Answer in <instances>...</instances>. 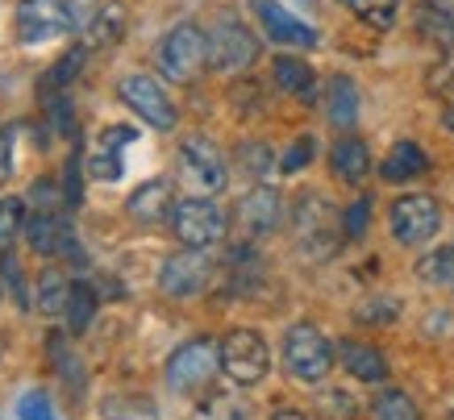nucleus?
<instances>
[{
	"instance_id": "42",
	"label": "nucleus",
	"mask_w": 454,
	"mask_h": 420,
	"mask_svg": "<svg viewBox=\"0 0 454 420\" xmlns=\"http://www.w3.org/2000/svg\"><path fill=\"white\" fill-rule=\"evenodd\" d=\"M0 275H9V287H13V296H17V304H21V308H26L29 299H26V287H21V275H17V262L9 254L0 258Z\"/></svg>"
},
{
	"instance_id": "38",
	"label": "nucleus",
	"mask_w": 454,
	"mask_h": 420,
	"mask_svg": "<svg viewBox=\"0 0 454 420\" xmlns=\"http://www.w3.org/2000/svg\"><path fill=\"white\" fill-rule=\"evenodd\" d=\"M29 200H34L38 213H59V208L67 204V191H59L55 179H38V183L29 188Z\"/></svg>"
},
{
	"instance_id": "7",
	"label": "nucleus",
	"mask_w": 454,
	"mask_h": 420,
	"mask_svg": "<svg viewBox=\"0 0 454 420\" xmlns=\"http://www.w3.org/2000/svg\"><path fill=\"white\" fill-rule=\"evenodd\" d=\"M221 370V341L196 338L184 341L171 358H167V383L176 392H200L213 383V375Z\"/></svg>"
},
{
	"instance_id": "23",
	"label": "nucleus",
	"mask_w": 454,
	"mask_h": 420,
	"mask_svg": "<svg viewBox=\"0 0 454 420\" xmlns=\"http://www.w3.org/2000/svg\"><path fill=\"white\" fill-rule=\"evenodd\" d=\"M125 142H134V129H125V125H117V129H105V137H100V150L92 154V175L97 179H121V154L117 150L125 146Z\"/></svg>"
},
{
	"instance_id": "46",
	"label": "nucleus",
	"mask_w": 454,
	"mask_h": 420,
	"mask_svg": "<svg viewBox=\"0 0 454 420\" xmlns=\"http://www.w3.org/2000/svg\"><path fill=\"white\" fill-rule=\"evenodd\" d=\"M450 420H454V416H450Z\"/></svg>"
},
{
	"instance_id": "2",
	"label": "nucleus",
	"mask_w": 454,
	"mask_h": 420,
	"mask_svg": "<svg viewBox=\"0 0 454 420\" xmlns=\"http://www.w3.org/2000/svg\"><path fill=\"white\" fill-rule=\"evenodd\" d=\"M167 225H171V233H176L179 242L196 245V250H208V245L225 242V233H230V217L213 204V196H188V200H176Z\"/></svg>"
},
{
	"instance_id": "32",
	"label": "nucleus",
	"mask_w": 454,
	"mask_h": 420,
	"mask_svg": "<svg viewBox=\"0 0 454 420\" xmlns=\"http://www.w3.org/2000/svg\"><path fill=\"white\" fill-rule=\"evenodd\" d=\"M358 21H367L372 29H392L396 26V13H400V0H350L346 4Z\"/></svg>"
},
{
	"instance_id": "15",
	"label": "nucleus",
	"mask_w": 454,
	"mask_h": 420,
	"mask_svg": "<svg viewBox=\"0 0 454 420\" xmlns=\"http://www.w3.org/2000/svg\"><path fill=\"white\" fill-rule=\"evenodd\" d=\"M26 237L38 254H51V258L75 254V262L83 267V254H80V245H75V229H71L59 213H34V217L26 221Z\"/></svg>"
},
{
	"instance_id": "26",
	"label": "nucleus",
	"mask_w": 454,
	"mask_h": 420,
	"mask_svg": "<svg viewBox=\"0 0 454 420\" xmlns=\"http://www.w3.org/2000/svg\"><path fill=\"white\" fill-rule=\"evenodd\" d=\"M97 308H100V296L92 292L88 284H71V296H67V333H88L92 329V321H97Z\"/></svg>"
},
{
	"instance_id": "40",
	"label": "nucleus",
	"mask_w": 454,
	"mask_h": 420,
	"mask_svg": "<svg viewBox=\"0 0 454 420\" xmlns=\"http://www.w3.org/2000/svg\"><path fill=\"white\" fill-rule=\"evenodd\" d=\"M26 221H21V200L17 196H4L0 200V245H9L13 242V233L21 229Z\"/></svg>"
},
{
	"instance_id": "43",
	"label": "nucleus",
	"mask_w": 454,
	"mask_h": 420,
	"mask_svg": "<svg viewBox=\"0 0 454 420\" xmlns=\"http://www.w3.org/2000/svg\"><path fill=\"white\" fill-rule=\"evenodd\" d=\"M271 420H309V416H304V412H296V408H279Z\"/></svg>"
},
{
	"instance_id": "14",
	"label": "nucleus",
	"mask_w": 454,
	"mask_h": 420,
	"mask_svg": "<svg viewBox=\"0 0 454 420\" xmlns=\"http://www.w3.org/2000/svg\"><path fill=\"white\" fill-rule=\"evenodd\" d=\"M238 229L247 233L250 242H259V237H267V233H276L279 217H284V200H279L276 188H267V183H259L254 191H247L242 200H238Z\"/></svg>"
},
{
	"instance_id": "31",
	"label": "nucleus",
	"mask_w": 454,
	"mask_h": 420,
	"mask_svg": "<svg viewBox=\"0 0 454 420\" xmlns=\"http://www.w3.org/2000/svg\"><path fill=\"white\" fill-rule=\"evenodd\" d=\"M67 296H71V284L63 279V275L42 271V279H38V312H46V316L67 312Z\"/></svg>"
},
{
	"instance_id": "44",
	"label": "nucleus",
	"mask_w": 454,
	"mask_h": 420,
	"mask_svg": "<svg viewBox=\"0 0 454 420\" xmlns=\"http://www.w3.org/2000/svg\"><path fill=\"white\" fill-rule=\"evenodd\" d=\"M442 125H446V129H450V134H454V100H450V105H446V113H442Z\"/></svg>"
},
{
	"instance_id": "24",
	"label": "nucleus",
	"mask_w": 454,
	"mask_h": 420,
	"mask_svg": "<svg viewBox=\"0 0 454 420\" xmlns=\"http://www.w3.org/2000/svg\"><path fill=\"white\" fill-rule=\"evenodd\" d=\"M100 420H159V408L146 395L113 392L100 400Z\"/></svg>"
},
{
	"instance_id": "39",
	"label": "nucleus",
	"mask_w": 454,
	"mask_h": 420,
	"mask_svg": "<svg viewBox=\"0 0 454 420\" xmlns=\"http://www.w3.org/2000/svg\"><path fill=\"white\" fill-rule=\"evenodd\" d=\"M367 221H372V200L363 196V200H355L350 208L342 213V233L350 237V242H358L363 233H367Z\"/></svg>"
},
{
	"instance_id": "3",
	"label": "nucleus",
	"mask_w": 454,
	"mask_h": 420,
	"mask_svg": "<svg viewBox=\"0 0 454 420\" xmlns=\"http://www.w3.org/2000/svg\"><path fill=\"white\" fill-rule=\"evenodd\" d=\"M221 370L225 379L238 383V387H254V383L267 379L271 370V350L267 341L254 333V329H234L221 338Z\"/></svg>"
},
{
	"instance_id": "30",
	"label": "nucleus",
	"mask_w": 454,
	"mask_h": 420,
	"mask_svg": "<svg viewBox=\"0 0 454 420\" xmlns=\"http://www.w3.org/2000/svg\"><path fill=\"white\" fill-rule=\"evenodd\" d=\"M238 167H242L250 179H267L279 167V159L267 142H242V146H238Z\"/></svg>"
},
{
	"instance_id": "5",
	"label": "nucleus",
	"mask_w": 454,
	"mask_h": 420,
	"mask_svg": "<svg viewBox=\"0 0 454 420\" xmlns=\"http://www.w3.org/2000/svg\"><path fill=\"white\" fill-rule=\"evenodd\" d=\"M333 358H338V354H333L330 341L321 338V329L304 325V321L288 329V338H284V366H288L292 379L321 383L325 375H330Z\"/></svg>"
},
{
	"instance_id": "18",
	"label": "nucleus",
	"mask_w": 454,
	"mask_h": 420,
	"mask_svg": "<svg viewBox=\"0 0 454 420\" xmlns=\"http://www.w3.org/2000/svg\"><path fill=\"white\" fill-rule=\"evenodd\" d=\"M171 183L167 179H151V183H142L129 200H125V213L129 217H138L142 225H159V221L171 217Z\"/></svg>"
},
{
	"instance_id": "36",
	"label": "nucleus",
	"mask_w": 454,
	"mask_h": 420,
	"mask_svg": "<svg viewBox=\"0 0 454 420\" xmlns=\"http://www.w3.org/2000/svg\"><path fill=\"white\" fill-rule=\"evenodd\" d=\"M17 420H59L51 395L46 392H26L21 400H17Z\"/></svg>"
},
{
	"instance_id": "9",
	"label": "nucleus",
	"mask_w": 454,
	"mask_h": 420,
	"mask_svg": "<svg viewBox=\"0 0 454 420\" xmlns=\"http://www.w3.org/2000/svg\"><path fill=\"white\" fill-rule=\"evenodd\" d=\"M17 38L26 46H46V42L63 38L75 29V17H71L67 0H21L13 13Z\"/></svg>"
},
{
	"instance_id": "11",
	"label": "nucleus",
	"mask_w": 454,
	"mask_h": 420,
	"mask_svg": "<svg viewBox=\"0 0 454 420\" xmlns=\"http://www.w3.org/2000/svg\"><path fill=\"white\" fill-rule=\"evenodd\" d=\"M117 92H121V100L129 105V109L138 113L142 121L151 125V129H176V105H171V96H167V88L154 75H125L121 83H117Z\"/></svg>"
},
{
	"instance_id": "4",
	"label": "nucleus",
	"mask_w": 454,
	"mask_h": 420,
	"mask_svg": "<svg viewBox=\"0 0 454 420\" xmlns=\"http://www.w3.org/2000/svg\"><path fill=\"white\" fill-rule=\"evenodd\" d=\"M296 245H301L309 258H330L333 250H338V242H342L346 233L338 229V213H333L330 204L321 200V196H301L296 200Z\"/></svg>"
},
{
	"instance_id": "8",
	"label": "nucleus",
	"mask_w": 454,
	"mask_h": 420,
	"mask_svg": "<svg viewBox=\"0 0 454 420\" xmlns=\"http://www.w3.org/2000/svg\"><path fill=\"white\" fill-rule=\"evenodd\" d=\"M205 34H208V67L213 71L234 75V71H247L250 63L259 58V38H254L242 21H234V17L213 21Z\"/></svg>"
},
{
	"instance_id": "16",
	"label": "nucleus",
	"mask_w": 454,
	"mask_h": 420,
	"mask_svg": "<svg viewBox=\"0 0 454 420\" xmlns=\"http://www.w3.org/2000/svg\"><path fill=\"white\" fill-rule=\"evenodd\" d=\"M254 17L262 21L267 38L279 46H317V29L304 26L296 13H288L279 0H254Z\"/></svg>"
},
{
	"instance_id": "34",
	"label": "nucleus",
	"mask_w": 454,
	"mask_h": 420,
	"mask_svg": "<svg viewBox=\"0 0 454 420\" xmlns=\"http://www.w3.org/2000/svg\"><path fill=\"white\" fill-rule=\"evenodd\" d=\"M51 358H55L59 375H63V383L71 387V395H83V383H88V375H83V366L75 362V354H67L63 338H51Z\"/></svg>"
},
{
	"instance_id": "37",
	"label": "nucleus",
	"mask_w": 454,
	"mask_h": 420,
	"mask_svg": "<svg viewBox=\"0 0 454 420\" xmlns=\"http://www.w3.org/2000/svg\"><path fill=\"white\" fill-rule=\"evenodd\" d=\"M313 154H317V137H296L288 146V154L279 159V171H288V175H296V171H304V167L313 163Z\"/></svg>"
},
{
	"instance_id": "20",
	"label": "nucleus",
	"mask_w": 454,
	"mask_h": 420,
	"mask_svg": "<svg viewBox=\"0 0 454 420\" xmlns=\"http://www.w3.org/2000/svg\"><path fill=\"white\" fill-rule=\"evenodd\" d=\"M429 171V154L417 142H396V146L387 150V159L380 163V175L387 183H409V179L426 175Z\"/></svg>"
},
{
	"instance_id": "29",
	"label": "nucleus",
	"mask_w": 454,
	"mask_h": 420,
	"mask_svg": "<svg viewBox=\"0 0 454 420\" xmlns=\"http://www.w3.org/2000/svg\"><path fill=\"white\" fill-rule=\"evenodd\" d=\"M417 29H421V38H429L434 46H442V51L454 46V21L442 13V9H434V4H421V9H417Z\"/></svg>"
},
{
	"instance_id": "27",
	"label": "nucleus",
	"mask_w": 454,
	"mask_h": 420,
	"mask_svg": "<svg viewBox=\"0 0 454 420\" xmlns=\"http://www.w3.org/2000/svg\"><path fill=\"white\" fill-rule=\"evenodd\" d=\"M196 420H250V404L238 392H213L196 408Z\"/></svg>"
},
{
	"instance_id": "1",
	"label": "nucleus",
	"mask_w": 454,
	"mask_h": 420,
	"mask_svg": "<svg viewBox=\"0 0 454 420\" xmlns=\"http://www.w3.org/2000/svg\"><path fill=\"white\" fill-rule=\"evenodd\" d=\"M154 63L163 71V80L171 83H192L200 80V71L208 67V34L192 21H184L159 42L154 51Z\"/></svg>"
},
{
	"instance_id": "22",
	"label": "nucleus",
	"mask_w": 454,
	"mask_h": 420,
	"mask_svg": "<svg viewBox=\"0 0 454 420\" xmlns=\"http://www.w3.org/2000/svg\"><path fill=\"white\" fill-rule=\"evenodd\" d=\"M325 113H330L333 129H350L358 121V88L350 75H333L330 92H325Z\"/></svg>"
},
{
	"instance_id": "6",
	"label": "nucleus",
	"mask_w": 454,
	"mask_h": 420,
	"mask_svg": "<svg viewBox=\"0 0 454 420\" xmlns=\"http://www.w3.org/2000/svg\"><path fill=\"white\" fill-rule=\"evenodd\" d=\"M179 179L196 196H217L230 183V171H225L221 150L208 137H184V146H179Z\"/></svg>"
},
{
	"instance_id": "19",
	"label": "nucleus",
	"mask_w": 454,
	"mask_h": 420,
	"mask_svg": "<svg viewBox=\"0 0 454 420\" xmlns=\"http://www.w3.org/2000/svg\"><path fill=\"white\" fill-rule=\"evenodd\" d=\"M271 75H276L279 92L296 96L301 105H313V100H317V75H313V67H309L304 58L279 55L276 63H271Z\"/></svg>"
},
{
	"instance_id": "17",
	"label": "nucleus",
	"mask_w": 454,
	"mask_h": 420,
	"mask_svg": "<svg viewBox=\"0 0 454 420\" xmlns=\"http://www.w3.org/2000/svg\"><path fill=\"white\" fill-rule=\"evenodd\" d=\"M333 354H338V362H342L355 379H363V383L387 379V358L375 350V346H367V341H338Z\"/></svg>"
},
{
	"instance_id": "41",
	"label": "nucleus",
	"mask_w": 454,
	"mask_h": 420,
	"mask_svg": "<svg viewBox=\"0 0 454 420\" xmlns=\"http://www.w3.org/2000/svg\"><path fill=\"white\" fill-rule=\"evenodd\" d=\"M13 175V134L0 129V183H9Z\"/></svg>"
},
{
	"instance_id": "10",
	"label": "nucleus",
	"mask_w": 454,
	"mask_h": 420,
	"mask_svg": "<svg viewBox=\"0 0 454 420\" xmlns=\"http://www.w3.org/2000/svg\"><path fill=\"white\" fill-rule=\"evenodd\" d=\"M208 279H213V258H208L205 250H196V245L163 258V267H159V292L171 299L200 296L208 287Z\"/></svg>"
},
{
	"instance_id": "33",
	"label": "nucleus",
	"mask_w": 454,
	"mask_h": 420,
	"mask_svg": "<svg viewBox=\"0 0 454 420\" xmlns=\"http://www.w3.org/2000/svg\"><path fill=\"white\" fill-rule=\"evenodd\" d=\"M421 279L426 284H438V287H446V292H454V245H446V250H438V254H429V258H421Z\"/></svg>"
},
{
	"instance_id": "12",
	"label": "nucleus",
	"mask_w": 454,
	"mask_h": 420,
	"mask_svg": "<svg viewBox=\"0 0 454 420\" xmlns=\"http://www.w3.org/2000/svg\"><path fill=\"white\" fill-rule=\"evenodd\" d=\"M387 225L400 245H426L442 229V208L429 196H400L387 213Z\"/></svg>"
},
{
	"instance_id": "28",
	"label": "nucleus",
	"mask_w": 454,
	"mask_h": 420,
	"mask_svg": "<svg viewBox=\"0 0 454 420\" xmlns=\"http://www.w3.org/2000/svg\"><path fill=\"white\" fill-rule=\"evenodd\" d=\"M372 420H421V408L400 392V387H384L372 400Z\"/></svg>"
},
{
	"instance_id": "45",
	"label": "nucleus",
	"mask_w": 454,
	"mask_h": 420,
	"mask_svg": "<svg viewBox=\"0 0 454 420\" xmlns=\"http://www.w3.org/2000/svg\"><path fill=\"white\" fill-rule=\"evenodd\" d=\"M338 4H350V0H338Z\"/></svg>"
},
{
	"instance_id": "21",
	"label": "nucleus",
	"mask_w": 454,
	"mask_h": 420,
	"mask_svg": "<svg viewBox=\"0 0 454 420\" xmlns=\"http://www.w3.org/2000/svg\"><path fill=\"white\" fill-rule=\"evenodd\" d=\"M330 167H333V175L346 179V183H358V179L372 171V150H367V142L363 137H338L330 150Z\"/></svg>"
},
{
	"instance_id": "25",
	"label": "nucleus",
	"mask_w": 454,
	"mask_h": 420,
	"mask_svg": "<svg viewBox=\"0 0 454 420\" xmlns=\"http://www.w3.org/2000/svg\"><path fill=\"white\" fill-rule=\"evenodd\" d=\"M83 58H88V46H71L67 55L59 58L55 67L46 71V75H42L38 80V92H42V100H46V96H59V92H67L71 88V80H75V75H80L83 71Z\"/></svg>"
},
{
	"instance_id": "35",
	"label": "nucleus",
	"mask_w": 454,
	"mask_h": 420,
	"mask_svg": "<svg viewBox=\"0 0 454 420\" xmlns=\"http://www.w3.org/2000/svg\"><path fill=\"white\" fill-rule=\"evenodd\" d=\"M363 325H392L400 316V304L392 296H372V299H363L358 304V312H355Z\"/></svg>"
},
{
	"instance_id": "13",
	"label": "nucleus",
	"mask_w": 454,
	"mask_h": 420,
	"mask_svg": "<svg viewBox=\"0 0 454 420\" xmlns=\"http://www.w3.org/2000/svg\"><path fill=\"white\" fill-rule=\"evenodd\" d=\"M71 17L88 51L113 46L125 34V9L117 0H71Z\"/></svg>"
}]
</instances>
